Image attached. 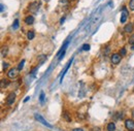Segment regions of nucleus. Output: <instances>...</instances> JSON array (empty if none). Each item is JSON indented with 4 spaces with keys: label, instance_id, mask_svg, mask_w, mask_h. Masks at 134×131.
I'll return each instance as SVG.
<instances>
[{
    "label": "nucleus",
    "instance_id": "1",
    "mask_svg": "<svg viewBox=\"0 0 134 131\" xmlns=\"http://www.w3.org/2000/svg\"><path fill=\"white\" fill-rule=\"evenodd\" d=\"M34 118H35V119H36V120H37L38 122H40L41 124H43L44 126H46V127H50V128H52V125H51V124H49V123L46 122V121L44 120V119H43V118H42L41 116H40V115H38V113H35V115H34Z\"/></svg>",
    "mask_w": 134,
    "mask_h": 131
},
{
    "label": "nucleus",
    "instance_id": "2",
    "mask_svg": "<svg viewBox=\"0 0 134 131\" xmlns=\"http://www.w3.org/2000/svg\"><path fill=\"white\" fill-rule=\"evenodd\" d=\"M39 9V3L38 2H32L30 5H29V10L33 14H36Z\"/></svg>",
    "mask_w": 134,
    "mask_h": 131
},
{
    "label": "nucleus",
    "instance_id": "3",
    "mask_svg": "<svg viewBox=\"0 0 134 131\" xmlns=\"http://www.w3.org/2000/svg\"><path fill=\"white\" fill-rule=\"evenodd\" d=\"M128 17H129V13H128L127 8L123 7V9H122V15H121V23H125L128 19Z\"/></svg>",
    "mask_w": 134,
    "mask_h": 131
},
{
    "label": "nucleus",
    "instance_id": "4",
    "mask_svg": "<svg viewBox=\"0 0 134 131\" xmlns=\"http://www.w3.org/2000/svg\"><path fill=\"white\" fill-rule=\"evenodd\" d=\"M125 126H126L127 130L134 131V121L131 120V119H128V120L125 121Z\"/></svg>",
    "mask_w": 134,
    "mask_h": 131
},
{
    "label": "nucleus",
    "instance_id": "5",
    "mask_svg": "<svg viewBox=\"0 0 134 131\" xmlns=\"http://www.w3.org/2000/svg\"><path fill=\"white\" fill-rule=\"evenodd\" d=\"M121 59H122V56L120 54H114L112 56V63L115 64V65L119 64L121 62Z\"/></svg>",
    "mask_w": 134,
    "mask_h": 131
},
{
    "label": "nucleus",
    "instance_id": "6",
    "mask_svg": "<svg viewBox=\"0 0 134 131\" xmlns=\"http://www.w3.org/2000/svg\"><path fill=\"white\" fill-rule=\"evenodd\" d=\"M18 70H19L18 68H11V69H9L8 72H7V76L9 78L17 77V75H18Z\"/></svg>",
    "mask_w": 134,
    "mask_h": 131
},
{
    "label": "nucleus",
    "instance_id": "7",
    "mask_svg": "<svg viewBox=\"0 0 134 131\" xmlns=\"http://www.w3.org/2000/svg\"><path fill=\"white\" fill-rule=\"evenodd\" d=\"M15 100H16V94L14 92L9 93V95L7 96V98H6V103L8 105H11L15 102Z\"/></svg>",
    "mask_w": 134,
    "mask_h": 131
},
{
    "label": "nucleus",
    "instance_id": "8",
    "mask_svg": "<svg viewBox=\"0 0 134 131\" xmlns=\"http://www.w3.org/2000/svg\"><path fill=\"white\" fill-rule=\"evenodd\" d=\"M133 25L134 24H128V25H126L125 26V28H124V31L126 32V33H131L132 31H133Z\"/></svg>",
    "mask_w": 134,
    "mask_h": 131
},
{
    "label": "nucleus",
    "instance_id": "9",
    "mask_svg": "<svg viewBox=\"0 0 134 131\" xmlns=\"http://www.w3.org/2000/svg\"><path fill=\"white\" fill-rule=\"evenodd\" d=\"M25 23L27 25H32L33 23H34V17L32 16H28L27 18L25 19Z\"/></svg>",
    "mask_w": 134,
    "mask_h": 131
},
{
    "label": "nucleus",
    "instance_id": "10",
    "mask_svg": "<svg viewBox=\"0 0 134 131\" xmlns=\"http://www.w3.org/2000/svg\"><path fill=\"white\" fill-rule=\"evenodd\" d=\"M71 62H72V59L68 62V64L66 65V68H65V70H64L63 72H62V75H61V78H60V82H62L63 81V77H64V75H65V73H66V71L68 70V68H69V66H70V64H71Z\"/></svg>",
    "mask_w": 134,
    "mask_h": 131
},
{
    "label": "nucleus",
    "instance_id": "11",
    "mask_svg": "<svg viewBox=\"0 0 134 131\" xmlns=\"http://www.w3.org/2000/svg\"><path fill=\"white\" fill-rule=\"evenodd\" d=\"M115 124L114 122H110L107 125V131H115Z\"/></svg>",
    "mask_w": 134,
    "mask_h": 131
},
{
    "label": "nucleus",
    "instance_id": "12",
    "mask_svg": "<svg viewBox=\"0 0 134 131\" xmlns=\"http://www.w3.org/2000/svg\"><path fill=\"white\" fill-rule=\"evenodd\" d=\"M9 85V82L7 81V79H2L1 81V88L3 89V88H5V87H7Z\"/></svg>",
    "mask_w": 134,
    "mask_h": 131
},
{
    "label": "nucleus",
    "instance_id": "13",
    "mask_svg": "<svg viewBox=\"0 0 134 131\" xmlns=\"http://www.w3.org/2000/svg\"><path fill=\"white\" fill-rule=\"evenodd\" d=\"M63 118L65 119L66 121H68V122H70V121H71V118H69V113H68V112H66L63 113Z\"/></svg>",
    "mask_w": 134,
    "mask_h": 131
},
{
    "label": "nucleus",
    "instance_id": "14",
    "mask_svg": "<svg viewBox=\"0 0 134 131\" xmlns=\"http://www.w3.org/2000/svg\"><path fill=\"white\" fill-rule=\"evenodd\" d=\"M27 38L28 39H33L34 38V32L33 31H29L27 33Z\"/></svg>",
    "mask_w": 134,
    "mask_h": 131
},
{
    "label": "nucleus",
    "instance_id": "15",
    "mask_svg": "<svg viewBox=\"0 0 134 131\" xmlns=\"http://www.w3.org/2000/svg\"><path fill=\"white\" fill-rule=\"evenodd\" d=\"M129 43L132 45V50H134V34L131 35V37L129 38Z\"/></svg>",
    "mask_w": 134,
    "mask_h": 131
},
{
    "label": "nucleus",
    "instance_id": "16",
    "mask_svg": "<svg viewBox=\"0 0 134 131\" xmlns=\"http://www.w3.org/2000/svg\"><path fill=\"white\" fill-rule=\"evenodd\" d=\"M45 59H46V56L45 55H41V56H40L39 57V64H42Z\"/></svg>",
    "mask_w": 134,
    "mask_h": 131
},
{
    "label": "nucleus",
    "instance_id": "17",
    "mask_svg": "<svg viewBox=\"0 0 134 131\" xmlns=\"http://www.w3.org/2000/svg\"><path fill=\"white\" fill-rule=\"evenodd\" d=\"M13 28H14L15 30L19 28V20H15V23H14V25H13Z\"/></svg>",
    "mask_w": 134,
    "mask_h": 131
},
{
    "label": "nucleus",
    "instance_id": "18",
    "mask_svg": "<svg viewBox=\"0 0 134 131\" xmlns=\"http://www.w3.org/2000/svg\"><path fill=\"white\" fill-rule=\"evenodd\" d=\"M81 50H83V51H89L90 50V45L88 43H85L83 47H81Z\"/></svg>",
    "mask_w": 134,
    "mask_h": 131
},
{
    "label": "nucleus",
    "instance_id": "19",
    "mask_svg": "<svg viewBox=\"0 0 134 131\" xmlns=\"http://www.w3.org/2000/svg\"><path fill=\"white\" fill-rule=\"evenodd\" d=\"M24 64H25V60H22V62L19 64V66H18V69L19 70H22L23 69V67H24Z\"/></svg>",
    "mask_w": 134,
    "mask_h": 131
},
{
    "label": "nucleus",
    "instance_id": "20",
    "mask_svg": "<svg viewBox=\"0 0 134 131\" xmlns=\"http://www.w3.org/2000/svg\"><path fill=\"white\" fill-rule=\"evenodd\" d=\"M39 100H40V102H41V103H43V100H44V92H41V93H40Z\"/></svg>",
    "mask_w": 134,
    "mask_h": 131
},
{
    "label": "nucleus",
    "instance_id": "21",
    "mask_svg": "<svg viewBox=\"0 0 134 131\" xmlns=\"http://www.w3.org/2000/svg\"><path fill=\"white\" fill-rule=\"evenodd\" d=\"M129 7H130L132 10H134V0H131V1H130V3H129Z\"/></svg>",
    "mask_w": 134,
    "mask_h": 131
},
{
    "label": "nucleus",
    "instance_id": "22",
    "mask_svg": "<svg viewBox=\"0 0 134 131\" xmlns=\"http://www.w3.org/2000/svg\"><path fill=\"white\" fill-rule=\"evenodd\" d=\"M7 53V48H3L2 49V57H4V55Z\"/></svg>",
    "mask_w": 134,
    "mask_h": 131
},
{
    "label": "nucleus",
    "instance_id": "23",
    "mask_svg": "<svg viewBox=\"0 0 134 131\" xmlns=\"http://www.w3.org/2000/svg\"><path fill=\"white\" fill-rule=\"evenodd\" d=\"M125 55H126V49L123 48L121 50V56H125Z\"/></svg>",
    "mask_w": 134,
    "mask_h": 131
},
{
    "label": "nucleus",
    "instance_id": "24",
    "mask_svg": "<svg viewBox=\"0 0 134 131\" xmlns=\"http://www.w3.org/2000/svg\"><path fill=\"white\" fill-rule=\"evenodd\" d=\"M7 67H8V63H3V70L7 69Z\"/></svg>",
    "mask_w": 134,
    "mask_h": 131
},
{
    "label": "nucleus",
    "instance_id": "25",
    "mask_svg": "<svg viewBox=\"0 0 134 131\" xmlns=\"http://www.w3.org/2000/svg\"><path fill=\"white\" fill-rule=\"evenodd\" d=\"M72 131H84V129H81V128H75Z\"/></svg>",
    "mask_w": 134,
    "mask_h": 131
},
{
    "label": "nucleus",
    "instance_id": "26",
    "mask_svg": "<svg viewBox=\"0 0 134 131\" xmlns=\"http://www.w3.org/2000/svg\"><path fill=\"white\" fill-rule=\"evenodd\" d=\"M60 2L63 3V4H66V3L68 2V0H60Z\"/></svg>",
    "mask_w": 134,
    "mask_h": 131
},
{
    "label": "nucleus",
    "instance_id": "27",
    "mask_svg": "<svg viewBox=\"0 0 134 131\" xmlns=\"http://www.w3.org/2000/svg\"><path fill=\"white\" fill-rule=\"evenodd\" d=\"M29 99H30V97H26V98H25V100H24V102H26V101H28Z\"/></svg>",
    "mask_w": 134,
    "mask_h": 131
},
{
    "label": "nucleus",
    "instance_id": "28",
    "mask_svg": "<svg viewBox=\"0 0 134 131\" xmlns=\"http://www.w3.org/2000/svg\"><path fill=\"white\" fill-rule=\"evenodd\" d=\"M132 117H133V118H134V109H133V110H132Z\"/></svg>",
    "mask_w": 134,
    "mask_h": 131
},
{
    "label": "nucleus",
    "instance_id": "29",
    "mask_svg": "<svg viewBox=\"0 0 134 131\" xmlns=\"http://www.w3.org/2000/svg\"><path fill=\"white\" fill-rule=\"evenodd\" d=\"M64 20H65V18H62V19H61V23H63V22H64Z\"/></svg>",
    "mask_w": 134,
    "mask_h": 131
}]
</instances>
